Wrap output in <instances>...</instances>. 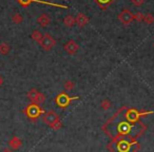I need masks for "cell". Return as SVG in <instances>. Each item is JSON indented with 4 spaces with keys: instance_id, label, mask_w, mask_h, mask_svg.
I'll return each mask as SVG.
<instances>
[{
    "instance_id": "obj_5",
    "label": "cell",
    "mask_w": 154,
    "mask_h": 152,
    "mask_svg": "<svg viewBox=\"0 0 154 152\" xmlns=\"http://www.w3.org/2000/svg\"><path fill=\"white\" fill-rule=\"evenodd\" d=\"M26 113L29 117L33 119V118H38L39 115H40L41 113H43V110L41 109L38 105H36V104H32V105H30L26 108Z\"/></svg>"
},
{
    "instance_id": "obj_20",
    "label": "cell",
    "mask_w": 154,
    "mask_h": 152,
    "mask_svg": "<svg viewBox=\"0 0 154 152\" xmlns=\"http://www.w3.org/2000/svg\"><path fill=\"white\" fill-rule=\"evenodd\" d=\"M63 87H64V89H66V91H72L73 89H74L75 85L72 80H66V82H64Z\"/></svg>"
},
{
    "instance_id": "obj_25",
    "label": "cell",
    "mask_w": 154,
    "mask_h": 152,
    "mask_svg": "<svg viewBox=\"0 0 154 152\" xmlns=\"http://www.w3.org/2000/svg\"><path fill=\"white\" fill-rule=\"evenodd\" d=\"M2 152H13V150H12L11 148H5V149L2 150Z\"/></svg>"
},
{
    "instance_id": "obj_12",
    "label": "cell",
    "mask_w": 154,
    "mask_h": 152,
    "mask_svg": "<svg viewBox=\"0 0 154 152\" xmlns=\"http://www.w3.org/2000/svg\"><path fill=\"white\" fill-rule=\"evenodd\" d=\"M38 95H39V91H37L36 89H31L28 93V97L30 98V101H32L33 104H36Z\"/></svg>"
},
{
    "instance_id": "obj_11",
    "label": "cell",
    "mask_w": 154,
    "mask_h": 152,
    "mask_svg": "<svg viewBox=\"0 0 154 152\" xmlns=\"http://www.w3.org/2000/svg\"><path fill=\"white\" fill-rule=\"evenodd\" d=\"M140 115H143V114H139L138 112H137L136 110H134V109L128 110V112L126 113L127 119L130 120V122H135V120H136Z\"/></svg>"
},
{
    "instance_id": "obj_13",
    "label": "cell",
    "mask_w": 154,
    "mask_h": 152,
    "mask_svg": "<svg viewBox=\"0 0 154 152\" xmlns=\"http://www.w3.org/2000/svg\"><path fill=\"white\" fill-rule=\"evenodd\" d=\"M63 23L66 28H71L75 24V17H73L72 15H66L63 19Z\"/></svg>"
},
{
    "instance_id": "obj_27",
    "label": "cell",
    "mask_w": 154,
    "mask_h": 152,
    "mask_svg": "<svg viewBox=\"0 0 154 152\" xmlns=\"http://www.w3.org/2000/svg\"><path fill=\"white\" fill-rule=\"evenodd\" d=\"M153 47H154V43H153Z\"/></svg>"
},
{
    "instance_id": "obj_23",
    "label": "cell",
    "mask_w": 154,
    "mask_h": 152,
    "mask_svg": "<svg viewBox=\"0 0 154 152\" xmlns=\"http://www.w3.org/2000/svg\"><path fill=\"white\" fill-rule=\"evenodd\" d=\"M131 2H132L135 7H140V5H143L145 0H131Z\"/></svg>"
},
{
    "instance_id": "obj_17",
    "label": "cell",
    "mask_w": 154,
    "mask_h": 152,
    "mask_svg": "<svg viewBox=\"0 0 154 152\" xmlns=\"http://www.w3.org/2000/svg\"><path fill=\"white\" fill-rule=\"evenodd\" d=\"M12 20H13L14 23L20 24L22 22V20H23V17H22L21 14L16 13V14H14V15H13V17H12Z\"/></svg>"
},
{
    "instance_id": "obj_16",
    "label": "cell",
    "mask_w": 154,
    "mask_h": 152,
    "mask_svg": "<svg viewBox=\"0 0 154 152\" xmlns=\"http://www.w3.org/2000/svg\"><path fill=\"white\" fill-rule=\"evenodd\" d=\"M42 36H43V35L41 34L39 31H37V30L33 31L32 34H31V37H32L33 40H35L36 42H38V43H40L41 39H42Z\"/></svg>"
},
{
    "instance_id": "obj_6",
    "label": "cell",
    "mask_w": 154,
    "mask_h": 152,
    "mask_svg": "<svg viewBox=\"0 0 154 152\" xmlns=\"http://www.w3.org/2000/svg\"><path fill=\"white\" fill-rule=\"evenodd\" d=\"M118 19H119V21L122 22L124 26H128V24H130L131 22L134 20V14H133L132 12L129 11V10L126 9L119 13Z\"/></svg>"
},
{
    "instance_id": "obj_3",
    "label": "cell",
    "mask_w": 154,
    "mask_h": 152,
    "mask_svg": "<svg viewBox=\"0 0 154 152\" xmlns=\"http://www.w3.org/2000/svg\"><path fill=\"white\" fill-rule=\"evenodd\" d=\"M79 97H70L66 93H60L57 97H56V104L59 106L60 108H66L70 105V103L74 99H78Z\"/></svg>"
},
{
    "instance_id": "obj_14",
    "label": "cell",
    "mask_w": 154,
    "mask_h": 152,
    "mask_svg": "<svg viewBox=\"0 0 154 152\" xmlns=\"http://www.w3.org/2000/svg\"><path fill=\"white\" fill-rule=\"evenodd\" d=\"M95 2L99 5L103 10H106L112 2H113L114 0H94Z\"/></svg>"
},
{
    "instance_id": "obj_24",
    "label": "cell",
    "mask_w": 154,
    "mask_h": 152,
    "mask_svg": "<svg viewBox=\"0 0 154 152\" xmlns=\"http://www.w3.org/2000/svg\"><path fill=\"white\" fill-rule=\"evenodd\" d=\"M61 128H62V123L60 122V120H59V122L57 123V124H55V125H54L53 127H52V129H54V130H55V131H58V130H60V129H61Z\"/></svg>"
},
{
    "instance_id": "obj_2",
    "label": "cell",
    "mask_w": 154,
    "mask_h": 152,
    "mask_svg": "<svg viewBox=\"0 0 154 152\" xmlns=\"http://www.w3.org/2000/svg\"><path fill=\"white\" fill-rule=\"evenodd\" d=\"M42 120L45 124H47L48 126H50L52 128V127H53L55 124H57L60 119H59L58 114L56 113L54 110H50V111L45 112V115L42 116Z\"/></svg>"
},
{
    "instance_id": "obj_4",
    "label": "cell",
    "mask_w": 154,
    "mask_h": 152,
    "mask_svg": "<svg viewBox=\"0 0 154 152\" xmlns=\"http://www.w3.org/2000/svg\"><path fill=\"white\" fill-rule=\"evenodd\" d=\"M39 45L42 47V49L45 51H50L56 45V40L50 34H45L42 36V39H41Z\"/></svg>"
},
{
    "instance_id": "obj_10",
    "label": "cell",
    "mask_w": 154,
    "mask_h": 152,
    "mask_svg": "<svg viewBox=\"0 0 154 152\" xmlns=\"http://www.w3.org/2000/svg\"><path fill=\"white\" fill-rule=\"evenodd\" d=\"M9 146L12 150H17L22 146V141L19 138V137L14 136L9 141Z\"/></svg>"
},
{
    "instance_id": "obj_18",
    "label": "cell",
    "mask_w": 154,
    "mask_h": 152,
    "mask_svg": "<svg viewBox=\"0 0 154 152\" xmlns=\"http://www.w3.org/2000/svg\"><path fill=\"white\" fill-rule=\"evenodd\" d=\"M111 106H112V104L109 99H103L100 104V108L103 110H109L110 108H111Z\"/></svg>"
},
{
    "instance_id": "obj_15",
    "label": "cell",
    "mask_w": 154,
    "mask_h": 152,
    "mask_svg": "<svg viewBox=\"0 0 154 152\" xmlns=\"http://www.w3.org/2000/svg\"><path fill=\"white\" fill-rule=\"evenodd\" d=\"M10 50H11V48L7 42L0 43V54L1 55H8L10 53Z\"/></svg>"
},
{
    "instance_id": "obj_26",
    "label": "cell",
    "mask_w": 154,
    "mask_h": 152,
    "mask_svg": "<svg viewBox=\"0 0 154 152\" xmlns=\"http://www.w3.org/2000/svg\"><path fill=\"white\" fill-rule=\"evenodd\" d=\"M2 85H3V77L0 75V87L2 86Z\"/></svg>"
},
{
    "instance_id": "obj_1",
    "label": "cell",
    "mask_w": 154,
    "mask_h": 152,
    "mask_svg": "<svg viewBox=\"0 0 154 152\" xmlns=\"http://www.w3.org/2000/svg\"><path fill=\"white\" fill-rule=\"evenodd\" d=\"M20 5L22 7H29L32 2H37V3H41V5H51V7H56V8H61V9H69L68 5H59V3H53V2H49V1H42V0H16Z\"/></svg>"
},
{
    "instance_id": "obj_9",
    "label": "cell",
    "mask_w": 154,
    "mask_h": 152,
    "mask_svg": "<svg viewBox=\"0 0 154 152\" xmlns=\"http://www.w3.org/2000/svg\"><path fill=\"white\" fill-rule=\"evenodd\" d=\"M37 23L40 26H48L50 23H51V18L48 14H41L38 18H37Z\"/></svg>"
},
{
    "instance_id": "obj_22",
    "label": "cell",
    "mask_w": 154,
    "mask_h": 152,
    "mask_svg": "<svg viewBox=\"0 0 154 152\" xmlns=\"http://www.w3.org/2000/svg\"><path fill=\"white\" fill-rule=\"evenodd\" d=\"M143 17H145V15H143V13H140V12H138V13L134 14V20H136V21H138V22L143 21Z\"/></svg>"
},
{
    "instance_id": "obj_19",
    "label": "cell",
    "mask_w": 154,
    "mask_h": 152,
    "mask_svg": "<svg viewBox=\"0 0 154 152\" xmlns=\"http://www.w3.org/2000/svg\"><path fill=\"white\" fill-rule=\"evenodd\" d=\"M143 21L147 24H152L154 22V16L152 15V14H147V15H145V17H143Z\"/></svg>"
},
{
    "instance_id": "obj_21",
    "label": "cell",
    "mask_w": 154,
    "mask_h": 152,
    "mask_svg": "<svg viewBox=\"0 0 154 152\" xmlns=\"http://www.w3.org/2000/svg\"><path fill=\"white\" fill-rule=\"evenodd\" d=\"M45 95L43 93H40L39 92V95L37 97V101H36V105H40V104L45 103Z\"/></svg>"
},
{
    "instance_id": "obj_7",
    "label": "cell",
    "mask_w": 154,
    "mask_h": 152,
    "mask_svg": "<svg viewBox=\"0 0 154 152\" xmlns=\"http://www.w3.org/2000/svg\"><path fill=\"white\" fill-rule=\"evenodd\" d=\"M64 51L69 54V55H75L79 50V45H77L75 40H69L68 42L64 45Z\"/></svg>"
},
{
    "instance_id": "obj_8",
    "label": "cell",
    "mask_w": 154,
    "mask_h": 152,
    "mask_svg": "<svg viewBox=\"0 0 154 152\" xmlns=\"http://www.w3.org/2000/svg\"><path fill=\"white\" fill-rule=\"evenodd\" d=\"M75 23L79 28H84L85 26L89 23V18L87 15H85L84 13H78L77 16L75 17Z\"/></svg>"
}]
</instances>
